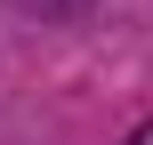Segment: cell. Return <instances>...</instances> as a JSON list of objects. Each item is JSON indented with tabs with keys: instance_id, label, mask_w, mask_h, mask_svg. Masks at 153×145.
<instances>
[{
	"instance_id": "obj_1",
	"label": "cell",
	"mask_w": 153,
	"mask_h": 145,
	"mask_svg": "<svg viewBox=\"0 0 153 145\" xmlns=\"http://www.w3.org/2000/svg\"><path fill=\"white\" fill-rule=\"evenodd\" d=\"M121 145H153V121H145V129H129V137H121Z\"/></svg>"
},
{
	"instance_id": "obj_2",
	"label": "cell",
	"mask_w": 153,
	"mask_h": 145,
	"mask_svg": "<svg viewBox=\"0 0 153 145\" xmlns=\"http://www.w3.org/2000/svg\"><path fill=\"white\" fill-rule=\"evenodd\" d=\"M32 8H89V0H32Z\"/></svg>"
}]
</instances>
